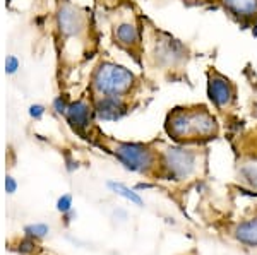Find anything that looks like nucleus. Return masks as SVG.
Wrapping results in <instances>:
<instances>
[{
    "label": "nucleus",
    "instance_id": "nucleus-16",
    "mask_svg": "<svg viewBox=\"0 0 257 255\" xmlns=\"http://www.w3.org/2000/svg\"><path fill=\"white\" fill-rule=\"evenodd\" d=\"M50 231L46 225H34V226H28L26 233L28 235H34V237H45V235Z\"/></svg>",
    "mask_w": 257,
    "mask_h": 255
},
{
    "label": "nucleus",
    "instance_id": "nucleus-13",
    "mask_svg": "<svg viewBox=\"0 0 257 255\" xmlns=\"http://www.w3.org/2000/svg\"><path fill=\"white\" fill-rule=\"evenodd\" d=\"M69 105H70V101L67 99L66 94H58V96H55L54 101H52V108H54V111L57 115H66Z\"/></svg>",
    "mask_w": 257,
    "mask_h": 255
},
{
    "label": "nucleus",
    "instance_id": "nucleus-14",
    "mask_svg": "<svg viewBox=\"0 0 257 255\" xmlns=\"http://www.w3.org/2000/svg\"><path fill=\"white\" fill-rule=\"evenodd\" d=\"M21 69V62L16 55H7L6 58V74L7 75H14L18 70Z\"/></svg>",
    "mask_w": 257,
    "mask_h": 255
},
{
    "label": "nucleus",
    "instance_id": "nucleus-2",
    "mask_svg": "<svg viewBox=\"0 0 257 255\" xmlns=\"http://www.w3.org/2000/svg\"><path fill=\"white\" fill-rule=\"evenodd\" d=\"M112 153L127 170L138 171V173H148L156 165L154 151L150 146L139 144V142H117Z\"/></svg>",
    "mask_w": 257,
    "mask_h": 255
},
{
    "label": "nucleus",
    "instance_id": "nucleus-10",
    "mask_svg": "<svg viewBox=\"0 0 257 255\" xmlns=\"http://www.w3.org/2000/svg\"><path fill=\"white\" fill-rule=\"evenodd\" d=\"M220 3L240 24L257 21V0H220Z\"/></svg>",
    "mask_w": 257,
    "mask_h": 255
},
{
    "label": "nucleus",
    "instance_id": "nucleus-1",
    "mask_svg": "<svg viewBox=\"0 0 257 255\" xmlns=\"http://www.w3.org/2000/svg\"><path fill=\"white\" fill-rule=\"evenodd\" d=\"M138 77L126 65L115 62H100L91 74V91L94 96L128 98L138 87Z\"/></svg>",
    "mask_w": 257,
    "mask_h": 255
},
{
    "label": "nucleus",
    "instance_id": "nucleus-21",
    "mask_svg": "<svg viewBox=\"0 0 257 255\" xmlns=\"http://www.w3.org/2000/svg\"><path fill=\"white\" fill-rule=\"evenodd\" d=\"M252 111H254V115L257 117V94H256V98H254V106H252Z\"/></svg>",
    "mask_w": 257,
    "mask_h": 255
},
{
    "label": "nucleus",
    "instance_id": "nucleus-23",
    "mask_svg": "<svg viewBox=\"0 0 257 255\" xmlns=\"http://www.w3.org/2000/svg\"><path fill=\"white\" fill-rule=\"evenodd\" d=\"M10 2H12V0H6V3H7V5H10Z\"/></svg>",
    "mask_w": 257,
    "mask_h": 255
},
{
    "label": "nucleus",
    "instance_id": "nucleus-12",
    "mask_svg": "<svg viewBox=\"0 0 257 255\" xmlns=\"http://www.w3.org/2000/svg\"><path fill=\"white\" fill-rule=\"evenodd\" d=\"M106 185H108V189H110L112 192H115L117 195H120V197L127 199V201H130L132 204L142 206V199H140L139 195L134 192V190H130L128 187L124 185V183H118V182H108Z\"/></svg>",
    "mask_w": 257,
    "mask_h": 255
},
{
    "label": "nucleus",
    "instance_id": "nucleus-4",
    "mask_svg": "<svg viewBox=\"0 0 257 255\" xmlns=\"http://www.w3.org/2000/svg\"><path fill=\"white\" fill-rule=\"evenodd\" d=\"M208 98L218 110L232 108L236 101V86L216 69L208 72Z\"/></svg>",
    "mask_w": 257,
    "mask_h": 255
},
{
    "label": "nucleus",
    "instance_id": "nucleus-15",
    "mask_svg": "<svg viewBox=\"0 0 257 255\" xmlns=\"http://www.w3.org/2000/svg\"><path fill=\"white\" fill-rule=\"evenodd\" d=\"M28 113H30L31 118H34V120H40V118H43V115L46 113V106L45 105H40V103H34V105H31L30 108H28Z\"/></svg>",
    "mask_w": 257,
    "mask_h": 255
},
{
    "label": "nucleus",
    "instance_id": "nucleus-19",
    "mask_svg": "<svg viewBox=\"0 0 257 255\" xmlns=\"http://www.w3.org/2000/svg\"><path fill=\"white\" fill-rule=\"evenodd\" d=\"M34 249H36V245H34L33 240H24V242H21V247H19V250H21V252H24V254L33 252Z\"/></svg>",
    "mask_w": 257,
    "mask_h": 255
},
{
    "label": "nucleus",
    "instance_id": "nucleus-6",
    "mask_svg": "<svg viewBox=\"0 0 257 255\" xmlns=\"http://www.w3.org/2000/svg\"><path fill=\"white\" fill-rule=\"evenodd\" d=\"M152 57L162 67H176L178 63L187 60V46L168 34H162L154 43Z\"/></svg>",
    "mask_w": 257,
    "mask_h": 255
},
{
    "label": "nucleus",
    "instance_id": "nucleus-17",
    "mask_svg": "<svg viewBox=\"0 0 257 255\" xmlns=\"http://www.w3.org/2000/svg\"><path fill=\"white\" fill-rule=\"evenodd\" d=\"M72 206V197L70 195H62V197L57 201V209L60 213H69Z\"/></svg>",
    "mask_w": 257,
    "mask_h": 255
},
{
    "label": "nucleus",
    "instance_id": "nucleus-7",
    "mask_svg": "<svg viewBox=\"0 0 257 255\" xmlns=\"http://www.w3.org/2000/svg\"><path fill=\"white\" fill-rule=\"evenodd\" d=\"M94 115L100 120L105 122H117L122 117H126L128 111L127 98L118 96H94L93 99Z\"/></svg>",
    "mask_w": 257,
    "mask_h": 255
},
{
    "label": "nucleus",
    "instance_id": "nucleus-9",
    "mask_svg": "<svg viewBox=\"0 0 257 255\" xmlns=\"http://www.w3.org/2000/svg\"><path fill=\"white\" fill-rule=\"evenodd\" d=\"M114 39L120 48L127 51H134L140 46L142 36H140V29L136 22L122 21L114 26Z\"/></svg>",
    "mask_w": 257,
    "mask_h": 255
},
{
    "label": "nucleus",
    "instance_id": "nucleus-3",
    "mask_svg": "<svg viewBox=\"0 0 257 255\" xmlns=\"http://www.w3.org/2000/svg\"><path fill=\"white\" fill-rule=\"evenodd\" d=\"M196 159L198 156L194 151L184 147H168L162 156V166L170 180H184L194 173Z\"/></svg>",
    "mask_w": 257,
    "mask_h": 255
},
{
    "label": "nucleus",
    "instance_id": "nucleus-5",
    "mask_svg": "<svg viewBox=\"0 0 257 255\" xmlns=\"http://www.w3.org/2000/svg\"><path fill=\"white\" fill-rule=\"evenodd\" d=\"M57 27L64 38H79L86 31L88 19L69 0H62L57 9Z\"/></svg>",
    "mask_w": 257,
    "mask_h": 255
},
{
    "label": "nucleus",
    "instance_id": "nucleus-11",
    "mask_svg": "<svg viewBox=\"0 0 257 255\" xmlns=\"http://www.w3.org/2000/svg\"><path fill=\"white\" fill-rule=\"evenodd\" d=\"M235 237L242 243H246V245L257 247V218L248 219V221L238 225Z\"/></svg>",
    "mask_w": 257,
    "mask_h": 255
},
{
    "label": "nucleus",
    "instance_id": "nucleus-18",
    "mask_svg": "<svg viewBox=\"0 0 257 255\" xmlns=\"http://www.w3.org/2000/svg\"><path fill=\"white\" fill-rule=\"evenodd\" d=\"M16 189H18V183H16V180L10 177V175H7V177H6V190H7V194H14Z\"/></svg>",
    "mask_w": 257,
    "mask_h": 255
},
{
    "label": "nucleus",
    "instance_id": "nucleus-8",
    "mask_svg": "<svg viewBox=\"0 0 257 255\" xmlns=\"http://www.w3.org/2000/svg\"><path fill=\"white\" fill-rule=\"evenodd\" d=\"M93 115H94L93 105H90L86 99H76V101H70L69 108H67V113H66V118L76 132L84 134L90 129Z\"/></svg>",
    "mask_w": 257,
    "mask_h": 255
},
{
    "label": "nucleus",
    "instance_id": "nucleus-20",
    "mask_svg": "<svg viewBox=\"0 0 257 255\" xmlns=\"http://www.w3.org/2000/svg\"><path fill=\"white\" fill-rule=\"evenodd\" d=\"M152 185H150V183H138V187H136V189H151Z\"/></svg>",
    "mask_w": 257,
    "mask_h": 255
},
{
    "label": "nucleus",
    "instance_id": "nucleus-22",
    "mask_svg": "<svg viewBox=\"0 0 257 255\" xmlns=\"http://www.w3.org/2000/svg\"><path fill=\"white\" fill-rule=\"evenodd\" d=\"M187 2H210V0H187Z\"/></svg>",
    "mask_w": 257,
    "mask_h": 255
}]
</instances>
